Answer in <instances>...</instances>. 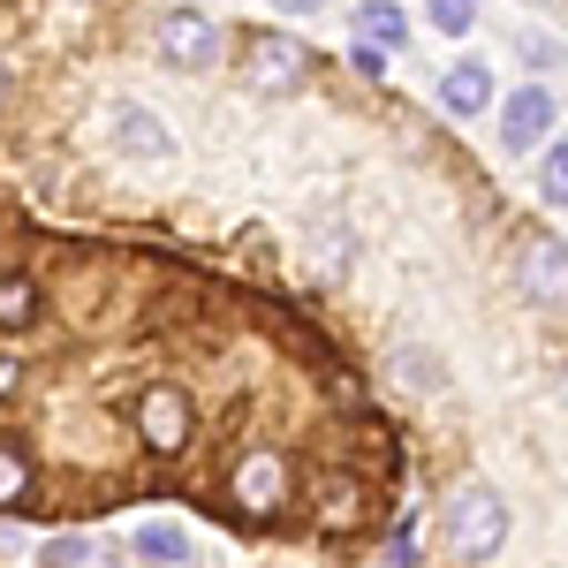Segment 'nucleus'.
Here are the masks:
<instances>
[{
  "instance_id": "obj_3",
  "label": "nucleus",
  "mask_w": 568,
  "mask_h": 568,
  "mask_svg": "<svg viewBox=\"0 0 568 568\" xmlns=\"http://www.w3.org/2000/svg\"><path fill=\"white\" fill-rule=\"evenodd\" d=\"M439 530H447V554H455V561L478 568V561H493V554H500V538H508V500H500L485 478L455 485V500H447Z\"/></svg>"
},
{
  "instance_id": "obj_8",
  "label": "nucleus",
  "mask_w": 568,
  "mask_h": 568,
  "mask_svg": "<svg viewBox=\"0 0 568 568\" xmlns=\"http://www.w3.org/2000/svg\"><path fill=\"white\" fill-rule=\"evenodd\" d=\"M524 296L530 304H561V235H530L524 243Z\"/></svg>"
},
{
  "instance_id": "obj_1",
  "label": "nucleus",
  "mask_w": 568,
  "mask_h": 568,
  "mask_svg": "<svg viewBox=\"0 0 568 568\" xmlns=\"http://www.w3.org/2000/svg\"><path fill=\"white\" fill-rule=\"evenodd\" d=\"M402 433L356 356L265 281L39 220L0 182V516L190 508L296 546H364L402 500Z\"/></svg>"
},
{
  "instance_id": "obj_4",
  "label": "nucleus",
  "mask_w": 568,
  "mask_h": 568,
  "mask_svg": "<svg viewBox=\"0 0 568 568\" xmlns=\"http://www.w3.org/2000/svg\"><path fill=\"white\" fill-rule=\"evenodd\" d=\"M160 61L175 77H213L220 61H227V31H220L205 8H168L160 16Z\"/></svg>"
},
{
  "instance_id": "obj_10",
  "label": "nucleus",
  "mask_w": 568,
  "mask_h": 568,
  "mask_svg": "<svg viewBox=\"0 0 568 568\" xmlns=\"http://www.w3.org/2000/svg\"><path fill=\"white\" fill-rule=\"evenodd\" d=\"M356 39L372 45V53H394V45H409V16L394 0H364L356 8Z\"/></svg>"
},
{
  "instance_id": "obj_9",
  "label": "nucleus",
  "mask_w": 568,
  "mask_h": 568,
  "mask_svg": "<svg viewBox=\"0 0 568 568\" xmlns=\"http://www.w3.org/2000/svg\"><path fill=\"white\" fill-rule=\"evenodd\" d=\"M45 568H130V561H122V546H106V538H91V530H61V538L45 546Z\"/></svg>"
},
{
  "instance_id": "obj_7",
  "label": "nucleus",
  "mask_w": 568,
  "mask_h": 568,
  "mask_svg": "<svg viewBox=\"0 0 568 568\" xmlns=\"http://www.w3.org/2000/svg\"><path fill=\"white\" fill-rule=\"evenodd\" d=\"M493 99H500V91H493V69H485V61H455V69L439 77V106H447L455 122H478Z\"/></svg>"
},
{
  "instance_id": "obj_15",
  "label": "nucleus",
  "mask_w": 568,
  "mask_h": 568,
  "mask_svg": "<svg viewBox=\"0 0 568 568\" xmlns=\"http://www.w3.org/2000/svg\"><path fill=\"white\" fill-rule=\"evenodd\" d=\"M273 8H281V16H318L326 0H273Z\"/></svg>"
},
{
  "instance_id": "obj_13",
  "label": "nucleus",
  "mask_w": 568,
  "mask_h": 568,
  "mask_svg": "<svg viewBox=\"0 0 568 568\" xmlns=\"http://www.w3.org/2000/svg\"><path fill=\"white\" fill-rule=\"evenodd\" d=\"M478 8L485 0H425V16H433L439 39H470V31H478Z\"/></svg>"
},
{
  "instance_id": "obj_11",
  "label": "nucleus",
  "mask_w": 568,
  "mask_h": 568,
  "mask_svg": "<svg viewBox=\"0 0 568 568\" xmlns=\"http://www.w3.org/2000/svg\"><path fill=\"white\" fill-rule=\"evenodd\" d=\"M538 197H546V213H561V205H568V152H561V136L538 144Z\"/></svg>"
},
{
  "instance_id": "obj_12",
  "label": "nucleus",
  "mask_w": 568,
  "mask_h": 568,
  "mask_svg": "<svg viewBox=\"0 0 568 568\" xmlns=\"http://www.w3.org/2000/svg\"><path fill=\"white\" fill-rule=\"evenodd\" d=\"M136 554H144V561H160V568H182V561H190V538L168 530V524H144V530H136Z\"/></svg>"
},
{
  "instance_id": "obj_5",
  "label": "nucleus",
  "mask_w": 568,
  "mask_h": 568,
  "mask_svg": "<svg viewBox=\"0 0 568 568\" xmlns=\"http://www.w3.org/2000/svg\"><path fill=\"white\" fill-rule=\"evenodd\" d=\"M493 106H500L508 152H538L546 136L561 130V99H554V84H524V91H508V99H493Z\"/></svg>"
},
{
  "instance_id": "obj_14",
  "label": "nucleus",
  "mask_w": 568,
  "mask_h": 568,
  "mask_svg": "<svg viewBox=\"0 0 568 568\" xmlns=\"http://www.w3.org/2000/svg\"><path fill=\"white\" fill-rule=\"evenodd\" d=\"M524 61H530V69H554V61H561V45H554V39H524Z\"/></svg>"
},
{
  "instance_id": "obj_2",
  "label": "nucleus",
  "mask_w": 568,
  "mask_h": 568,
  "mask_svg": "<svg viewBox=\"0 0 568 568\" xmlns=\"http://www.w3.org/2000/svg\"><path fill=\"white\" fill-rule=\"evenodd\" d=\"M227 61H235V84L251 99H288L311 77V45L288 31H265V23H235L227 31Z\"/></svg>"
},
{
  "instance_id": "obj_6",
  "label": "nucleus",
  "mask_w": 568,
  "mask_h": 568,
  "mask_svg": "<svg viewBox=\"0 0 568 568\" xmlns=\"http://www.w3.org/2000/svg\"><path fill=\"white\" fill-rule=\"evenodd\" d=\"M114 160H175V130L144 106H114Z\"/></svg>"
}]
</instances>
